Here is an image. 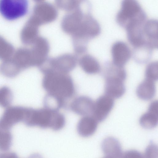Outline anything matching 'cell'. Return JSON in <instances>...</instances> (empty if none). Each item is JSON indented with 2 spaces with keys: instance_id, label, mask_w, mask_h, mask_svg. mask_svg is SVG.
<instances>
[{
  "instance_id": "cell-1",
  "label": "cell",
  "mask_w": 158,
  "mask_h": 158,
  "mask_svg": "<svg viewBox=\"0 0 158 158\" xmlns=\"http://www.w3.org/2000/svg\"><path fill=\"white\" fill-rule=\"evenodd\" d=\"M40 70L44 74L42 86L48 94L64 101L73 96L75 92V86L72 78L68 73L48 69Z\"/></svg>"
},
{
  "instance_id": "cell-2",
  "label": "cell",
  "mask_w": 158,
  "mask_h": 158,
  "mask_svg": "<svg viewBox=\"0 0 158 158\" xmlns=\"http://www.w3.org/2000/svg\"><path fill=\"white\" fill-rule=\"evenodd\" d=\"M65 123L64 116L58 111L45 108L38 109L30 108L24 124L28 127L49 128L58 131L64 127Z\"/></svg>"
},
{
  "instance_id": "cell-3",
  "label": "cell",
  "mask_w": 158,
  "mask_h": 158,
  "mask_svg": "<svg viewBox=\"0 0 158 158\" xmlns=\"http://www.w3.org/2000/svg\"><path fill=\"white\" fill-rule=\"evenodd\" d=\"M101 31V27L97 21L90 13H86L80 26L71 36L75 53L79 55L85 52L88 41L98 36Z\"/></svg>"
},
{
  "instance_id": "cell-4",
  "label": "cell",
  "mask_w": 158,
  "mask_h": 158,
  "mask_svg": "<svg viewBox=\"0 0 158 158\" xmlns=\"http://www.w3.org/2000/svg\"><path fill=\"white\" fill-rule=\"evenodd\" d=\"M147 15L136 0H123L121 8L117 14L118 24L126 29L130 26L143 23Z\"/></svg>"
},
{
  "instance_id": "cell-5",
  "label": "cell",
  "mask_w": 158,
  "mask_h": 158,
  "mask_svg": "<svg viewBox=\"0 0 158 158\" xmlns=\"http://www.w3.org/2000/svg\"><path fill=\"white\" fill-rule=\"evenodd\" d=\"M28 8V0H0V14L7 20L13 21L24 16Z\"/></svg>"
},
{
  "instance_id": "cell-6",
  "label": "cell",
  "mask_w": 158,
  "mask_h": 158,
  "mask_svg": "<svg viewBox=\"0 0 158 158\" xmlns=\"http://www.w3.org/2000/svg\"><path fill=\"white\" fill-rule=\"evenodd\" d=\"M77 62L75 55L66 53L58 56L47 59L40 69H48L57 72L68 73L76 67Z\"/></svg>"
},
{
  "instance_id": "cell-7",
  "label": "cell",
  "mask_w": 158,
  "mask_h": 158,
  "mask_svg": "<svg viewBox=\"0 0 158 158\" xmlns=\"http://www.w3.org/2000/svg\"><path fill=\"white\" fill-rule=\"evenodd\" d=\"M58 11L56 7L49 2H42L35 6L31 20L39 26L55 21Z\"/></svg>"
},
{
  "instance_id": "cell-8",
  "label": "cell",
  "mask_w": 158,
  "mask_h": 158,
  "mask_svg": "<svg viewBox=\"0 0 158 158\" xmlns=\"http://www.w3.org/2000/svg\"><path fill=\"white\" fill-rule=\"evenodd\" d=\"M25 107L21 106L8 107L0 118V125L10 129L15 125L23 121Z\"/></svg>"
},
{
  "instance_id": "cell-9",
  "label": "cell",
  "mask_w": 158,
  "mask_h": 158,
  "mask_svg": "<svg viewBox=\"0 0 158 158\" xmlns=\"http://www.w3.org/2000/svg\"><path fill=\"white\" fill-rule=\"evenodd\" d=\"M114 104L113 98L107 95L99 97L94 102L92 116L98 122L103 121L109 115Z\"/></svg>"
},
{
  "instance_id": "cell-10",
  "label": "cell",
  "mask_w": 158,
  "mask_h": 158,
  "mask_svg": "<svg viewBox=\"0 0 158 158\" xmlns=\"http://www.w3.org/2000/svg\"><path fill=\"white\" fill-rule=\"evenodd\" d=\"M31 49L34 61L35 66L39 68L48 59L50 51V45L45 38L39 36L33 44Z\"/></svg>"
},
{
  "instance_id": "cell-11",
  "label": "cell",
  "mask_w": 158,
  "mask_h": 158,
  "mask_svg": "<svg viewBox=\"0 0 158 158\" xmlns=\"http://www.w3.org/2000/svg\"><path fill=\"white\" fill-rule=\"evenodd\" d=\"M105 76V94L113 98H118L122 97L126 91L124 81L114 75Z\"/></svg>"
},
{
  "instance_id": "cell-12",
  "label": "cell",
  "mask_w": 158,
  "mask_h": 158,
  "mask_svg": "<svg viewBox=\"0 0 158 158\" xmlns=\"http://www.w3.org/2000/svg\"><path fill=\"white\" fill-rule=\"evenodd\" d=\"M112 63L119 67H123L131 56V50L125 43L118 41L111 48Z\"/></svg>"
},
{
  "instance_id": "cell-13",
  "label": "cell",
  "mask_w": 158,
  "mask_h": 158,
  "mask_svg": "<svg viewBox=\"0 0 158 158\" xmlns=\"http://www.w3.org/2000/svg\"><path fill=\"white\" fill-rule=\"evenodd\" d=\"M94 102L89 97L85 96L76 98L70 104V109L74 113L84 116L92 115Z\"/></svg>"
},
{
  "instance_id": "cell-14",
  "label": "cell",
  "mask_w": 158,
  "mask_h": 158,
  "mask_svg": "<svg viewBox=\"0 0 158 158\" xmlns=\"http://www.w3.org/2000/svg\"><path fill=\"white\" fill-rule=\"evenodd\" d=\"M21 71L35 66L34 61L31 49L21 48L15 52L11 57Z\"/></svg>"
},
{
  "instance_id": "cell-15",
  "label": "cell",
  "mask_w": 158,
  "mask_h": 158,
  "mask_svg": "<svg viewBox=\"0 0 158 158\" xmlns=\"http://www.w3.org/2000/svg\"><path fill=\"white\" fill-rule=\"evenodd\" d=\"M158 122V101L155 100L150 104L148 111L141 116L139 123L143 128L151 129L157 125Z\"/></svg>"
},
{
  "instance_id": "cell-16",
  "label": "cell",
  "mask_w": 158,
  "mask_h": 158,
  "mask_svg": "<svg viewBox=\"0 0 158 158\" xmlns=\"http://www.w3.org/2000/svg\"><path fill=\"white\" fill-rule=\"evenodd\" d=\"M143 28L146 43L152 49H157V20L155 19L146 20L143 24Z\"/></svg>"
},
{
  "instance_id": "cell-17",
  "label": "cell",
  "mask_w": 158,
  "mask_h": 158,
  "mask_svg": "<svg viewBox=\"0 0 158 158\" xmlns=\"http://www.w3.org/2000/svg\"><path fill=\"white\" fill-rule=\"evenodd\" d=\"M101 147L106 158L122 157L123 153L120 143L115 138L108 137L102 141Z\"/></svg>"
},
{
  "instance_id": "cell-18",
  "label": "cell",
  "mask_w": 158,
  "mask_h": 158,
  "mask_svg": "<svg viewBox=\"0 0 158 158\" xmlns=\"http://www.w3.org/2000/svg\"><path fill=\"white\" fill-rule=\"evenodd\" d=\"M98 122L92 115L84 116L77 124V130L78 134L85 137L92 135L97 129Z\"/></svg>"
},
{
  "instance_id": "cell-19",
  "label": "cell",
  "mask_w": 158,
  "mask_h": 158,
  "mask_svg": "<svg viewBox=\"0 0 158 158\" xmlns=\"http://www.w3.org/2000/svg\"><path fill=\"white\" fill-rule=\"evenodd\" d=\"M156 92L155 81L146 78L139 85L136 90L138 97L145 101L152 99L155 96Z\"/></svg>"
},
{
  "instance_id": "cell-20",
  "label": "cell",
  "mask_w": 158,
  "mask_h": 158,
  "mask_svg": "<svg viewBox=\"0 0 158 158\" xmlns=\"http://www.w3.org/2000/svg\"><path fill=\"white\" fill-rule=\"evenodd\" d=\"M39 26L31 20L23 30L21 34L22 43L26 45H32L39 36Z\"/></svg>"
},
{
  "instance_id": "cell-21",
  "label": "cell",
  "mask_w": 158,
  "mask_h": 158,
  "mask_svg": "<svg viewBox=\"0 0 158 158\" xmlns=\"http://www.w3.org/2000/svg\"><path fill=\"white\" fill-rule=\"evenodd\" d=\"M79 63L82 69L86 73L92 74L99 73L101 69L99 63L93 56L85 54L79 60Z\"/></svg>"
},
{
  "instance_id": "cell-22",
  "label": "cell",
  "mask_w": 158,
  "mask_h": 158,
  "mask_svg": "<svg viewBox=\"0 0 158 158\" xmlns=\"http://www.w3.org/2000/svg\"><path fill=\"white\" fill-rule=\"evenodd\" d=\"M0 71L2 74L9 78L15 77L21 71L11 57L3 60L0 66Z\"/></svg>"
},
{
  "instance_id": "cell-23",
  "label": "cell",
  "mask_w": 158,
  "mask_h": 158,
  "mask_svg": "<svg viewBox=\"0 0 158 158\" xmlns=\"http://www.w3.org/2000/svg\"><path fill=\"white\" fill-rule=\"evenodd\" d=\"M65 101L54 95L47 94L44 98V108L55 111L59 110L64 106Z\"/></svg>"
},
{
  "instance_id": "cell-24",
  "label": "cell",
  "mask_w": 158,
  "mask_h": 158,
  "mask_svg": "<svg viewBox=\"0 0 158 158\" xmlns=\"http://www.w3.org/2000/svg\"><path fill=\"white\" fill-rule=\"evenodd\" d=\"M134 48V58L138 62L144 63L151 58L152 48L147 44Z\"/></svg>"
},
{
  "instance_id": "cell-25",
  "label": "cell",
  "mask_w": 158,
  "mask_h": 158,
  "mask_svg": "<svg viewBox=\"0 0 158 158\" xmlns=\"http://www.w3.org/2000/svg\"><path fill=\"white\" fill-rule=\"evenodd\" d=\"M12 139L10 129L0 125V150L2 152L8 151L12 145Z\"/></svg>"
},
{
  "instance_id": "cell-26",
  "label": "cell",
  "mask_w": 158,
  "mask_h": 158,
  "mask_svg": "<svg viewBox=\"0 0 158 158\" xmlns=\"http://www.w3.org/2000/svg\"><path fill=\"white\" fill-rule=\"evenodd\" d=\"M83 0H55L56 6L59 9L68 12L79 9Z\"/></svg>"
},
{
  "instance_id": "cell-27",
  "label": "cell",
  "mask_w": 158,
  "mask_h": 158,
  "mask_svg": "<svg viewBox=\"0 0 158 158\" xmlns=\"http://www.w3.org/2000/svg\"><path fill=\"white\" fill-rule=\"evenodd\" d=\"M14 52L13 45L0 36V60H4L11 57Z\"/></svg>"
},
{
  "instance_id": "cell-28",
  "label": "cell",
  "mask_w": 158,
  "mask_h": 158,
  "mask_svg": "<svg viewBox=\"0 0 158 158\" xmlns=\"http://www.w3.org/2000/svg\"><path fill=\"white\" fill-rule=\"evenodd\" d=\"M13 94L10 89L4 86L0 88V105L3 107H8L13 99Z\"/></svg>"
},
{
  "instance_id": "cell-29",
  "label": "cell",
  "mask_w": 158,
  "mask_h": 158,
  "mask_svg": "<svg viewBox=\"0 0 158 158\" xmlns=\"http://www.w3.org/2000/svg\"><path fill=\"white\" fill-rule=\"evenodd\" d=\"M145 78L154 81L158 79V63L154 61L149 64L147 66L145 73Z\"/></svg>"
},
{
  "instance_id": "cell-30",
  "label": "cell",
  "mask_w": 158,
  "mask_h": 158,
  "mask_svg": "<svg viewBox=\"0 0 158 158\" xmlns=\"http://www.w3.org/2000/svg\"><path fill=\"white\" fill-rule=\"evenodd\" d=\"M157 146L153 142H151L146 149L144 157L155 158L157 157Z\"/></svg>"
},
{
  "instance_id": "cell-31",
  "label": "cell",
  "mask_w": 158,
  "mask_h": 158,
  "mask_svg": "<svg viewBox=\"0 0 158 158\" xmlns=\"http://www.w3.org/2000/svg\"><path fill=\"white\" fill-rule=\"evenodd\" d=\"M143 156L137 151L130 150L123 153L122 157L142 158L143 157Z\"/></svg>"
},
{
  "instance_id": "cell-32",
  "label": "cell",
  "mask_w": 158,
  "mask_h": 158,
  "mask_svg": "<svg viewBox=\"0 0 158 158\" xmlns=\"http://www.w3.org/2000/svg\"><path fill=\"white\" fill-rule=\"evenodd\" d=\"M36 2H38V3L43 2L44 0H34Z\"/></svg>"
}]
</instances>
